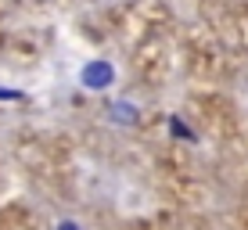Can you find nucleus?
Instances as JSON below:
<instances>
[{"instance_id":"nucleus-1","label":"nucleus","mask_w":248,"mask_h":230,"mask_svg":"<svg viewBox=\"0 0 248 230\" xmlns=\"http://www.w3.org/2000/svg\"><path fill=\"white\" fill-rule=\"evenodd\" d=\"M79 83H83L87 90H93V93L108 90V87L115 83V65L108 61V58H90V61L79 69Z\"/></svg>"}]
</instances>
